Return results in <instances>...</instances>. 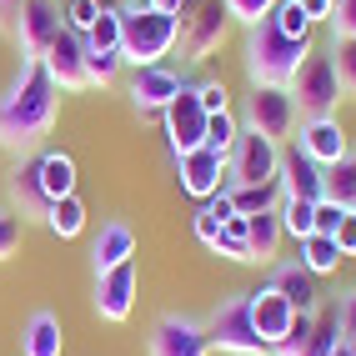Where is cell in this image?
I'll return each mask as SVG.
<instances>
[{"mask_svg": "<svg viewBox=\"0 0 356 356\" xmlns=\"http://www.w3.org/2000/svg\"><path fill=\"white\" fill-rule=\"evenodd\" d=\"M56 115H60V86L40 60H26L15 86L0 96V146L15 156L40 151V140L56 131Z\"/></svg>", "mask_w": 356, "mask_h": 356, "instance_id": "6da1fadb", "label": "cell"}, {"mask_svg": "<svg viewBox=\"0 0 356 356\" xmlns=\"http://www.w3.org/2000/svg\"><path fill=\"white\" fill-rule=\"evenodd\" d=\"M312 51H316L312 40H286L266 15L256 26H246V81L251 86H291V76Z\"/></svg>", "mask_w": 356, "mask_h": 356, "instance_id": "7a4b0ae2", "label": "cell"}, {"mask_svg": "<svg viewBox=\"0 0 356 356\" xmlns=\"http://www.w3.org/2000/svg\"><path fill=\"white\" fill-rule=\"evenodd\" d=\"M181 40V20L151 10L146 0H126L121 6V56L131 65H161Z\"/></svg>", "mask_w": 356, "mask_h": 356, "instance_id": "3957f363", "label": "cell"}, {"mask_svg": "<svg viewBox=\"0 0 356 356\" xmlns=\"http://www.w3.org/2000/svg\"><path fill=\"white\" fill-rule=\"evenodd\" d=\"M206 337H211V351H221V356H271V346L251 326V291L221 296V306L206 321Z\"/></svg>", "mask_w": 356, "mask_h": 356, "instance_id": "277c9868", "label": "cell"}, {"mask_svg": "<svg viewBox=\"0 0 356 356\" xmlns=\"http://www.w3.org/2000/svg\"><path fill=\"white\" fill-rule=\"evenodd\" d=\"M291 101H296V111L301 115H331L341 106V81H337V65H331V56H321V51H312L301 60V70L291 76Z\"/></svg>", "mask_w": 356, "mask_h": 356, "instance_id": "5b68a950", "label": "cell"}, {"mask_svg": "<svg viewBox=\"0 0 356 356\" xmlns=\"http://www.w3.org/2000/svg\"><path fill=\"white\" fill-rule=\"evenodd\" d=\"M337 346H341V312L331 301V306H316V312H296L286 341L271 356H331Z\"/></svg>", "mask_w": 356, "mask_h": 356, "instance_id": "8992f818", "label": "cell"}, {"mask_svg": "<svg viewBox=\"0 0 356 356\" xmlns=\"http://www.w3.org/2000/svg\"><path fill=\"white\" fill-rule=\"evenodd\" d=\"M241 131H256L281 146V136L296 131V101L286 86H251L246 111H241Z\"/></svg>", "mask_w": 356, "mask_h": 356, "instance_id": "52a82bcc", "label": "cell"}, {"mask_svg": "<svg viewBox=\"0 0 356 356\" xmlns=\"http://www.w3.org/2000/svg\"><path fill=\"white\" fill-rule=\"evenodd\" d=\"M281 176V146L256 131H241L236 146L226 156V191L231 186H261V181H276Z\"/></svg>", "mask_w": 356, "mask_h": 356, "instance_id": "ba28073f", "label": "cell"}, {"mask_svg": "<svg viewBox=\"0 0 356 356\" xmlns=\"http://www.w3.org/2000/svg\"><path fill=\"white\" fill-rule=\"evenodd\" d=\"M10 31H15L20 56H26V60H40L45 51H51V40L65 31V15H60L56 0H15Z\"/></svg>", "mask_w": 356, "mask_h": 356, "instance_id": "9c48e42d", "label": "cell"}, {"mask_svg": "<svg viewBox=\"0 0 356 356\" xmlns=\"http://www.w3.org/2000/svg\"><path fill=\"white\" fill-rule=\"evenodd\" d=\"M161 121H165V140H171V156H191L206 146V111L196 101V86L186 81L176 90V101L161 111Z\"/></svg>", "mask_w": 356, "mask_h": 356, "instance_id": "30bf717a", "label": "cell"}, {"mask_svg": "<svg viewBox=\"0 0 356 356\" xmlns=\"http://www.w3.org/2000/svg\"><path fill=\"white\" fill-rule=\"evenodd\" d=\"M186 15H191V20H186V31H181V40H186V60H211V56L221 51L226 31H231L226 6H221V0H201V6H191Z\"/></svg>", "mask_w": 356, "mask_h": 356, "instance_id": "8fae6325", "label": "cell"}, {"mask_svg": "<svg viewBox=\"0 0 356 356\" xmlns=\"http://www.w3.org/2000/svg\"><path fill=\"white\" fill-rule=\"evenodd\" d=\"M136 291H140L136 261H126V266H115V271H101V276H96V316H101V321H115V326L131 321Z\"/></svg>", "mask_w": 356, "mask_h": 356, "instance_id": "7c38bea8", "label": "cell"}, {"mask_svg": "<svg viewBox=\"0 0 356 356\" xmlns=\"http://www.w3.org/2000/svg\"><path fill=\"white\" fill-rule=\"evenodd\" d=\"M296 151H306L316 165H337V161H346L351 156V136H346V126L337 121V115H306L301 121V136H296Z\"/></svg>", "mask_w": 356, "mask_h": 356, "instance_id": "4fadbf2b", "label": "cell"}, {"mask_svg": "<svg viewBox=\"0 0 356 356\" xmlns=\"http://www.w3.org/2000/svg\"><path fill=\"white\" fill-rule=\"evenodd\" d=\"M151 356H211L206 321L191 316H161L151 326Z\"/></svg>", "mask_w": 356, "mask_h": 356, "instance_id": "5bb4252c", "label": "cell"}, {"mask_svg": "<svg viewBox=\"0 0 356 356\" xmlns=\"http://www.w3.org/2000/svg\"><path fill=\"white\" fill-rule=\"evenodd\" d=\"M176 181L191 201H211L216 191H226V156L206 151V146L191 156H176Z\"/></svg>", "mask_w": 356, "mask_h": 356, "instance_id": "9a60e30c", "label": "cell"}, {"mask_svg": "<svg viewBox=\"0 0 356 356\" xmlns=\"http://www.w3.org/2000/svg\"><path fill=\"white\" fill-rule=\"evenodd\" d=\"M291 321H296V306H291L286 296H281V291L271 286V281H266V286H256V291H251V326H256V337L266 341L271 351H276L281 341H286Z\"/></svg>", "mask_w": 356, "mask_h": 356, "instance_id": "2e32d148", "label": "cell"}, {"mask_svg": "<svg viewBox=\"0 0 356 356\" xmlns=\"http://www.w3.org/2000/svg\"><path fill=\"white\" fill-rule=\"evenodd\" d=\"M186 81L176 76L171 65H136V76H131V106L140 111V115H161L165 106L176 101V90H181Z\"/></svg>", "mask_w": 356, "mask_h": 356, "instance_id": "e0dca14e", "label": "cell"}, {"mask_svg": "<svg viewBox=\"0 0 356 356\" xmlns=\"http://www.w3.org/2000/svg\"><path fill=\"white\" fill-rule=\"evenodd\" d=\"M40 65L51 70V81H56L60 90H86V86H90V81H86V35L60 31V35L51 40V51L40 56Z\"/></svg>", "mask_w": 356, "mask_h": 356, "instance_id": "ac0fdd59", "label": "cell"}, {"mask_svg": "<svg viewBox=\"0 0 356 356\" xmlns=\"http://www.w3.org/2000/svg\"><path fill=\"white\" fill-rule=\"evenodd\" d=\"M281 196H296V201H326V165H316L306 151H281Z\"/></svg>", "mask_w": 356, "mask_h": 356, "instance_id": "d6986e66", "label": "cell"}, {"mask_svg": "<svg viewBox=\"0 0 356 356\" xmlns=\"http://www.w3.org/2000/svg\"><path fill=\"white\" fill-rule=\"evenodd\" d=\"M10 201H15V216L26 221V216H40L45 221V206H51V196H45V186H40V151L31 156H20L10 165Z\"/></svg>", "mask_w": 356, "mask_h": 356, "instance_id": "ffe728a7", "label": "cell"}, {"mask_svg": "<svg viewBox=\"0 0 356 356\" xmlns=\"http://www.w3.org/2000/svg\"><path fill=\"white\" fill-rule=\"evenodd\" d=\"M126 261H136V231L126 221H106L101 236H96V246H90V266L101 271H115V266H126Z\"/></svg>", "mask_w": 356, "mask_h": 356, "instance_id": "44dd1931", "label": "cell"}, {"mask_svg": "<svg viewBox=\"0 0 356 356\" xmlns=\"http://www.w3.org/2000/svg\"><path fill=\"white\" fill-rule=\"evenodd\" d=\"M271 286H276L281 296H286V301L296 306V312H316V301H321V296H316V276L301 266V256H296V261H276Z\"/></svg>", "mask_w": 356, "mask_h": 356, "instance_id": "7402d4cb", "label": "cell"}, {"mask_svg": "<svg viewBox=\"0 0 356 356\" xmlns=\"http://www.w3.org/2000/svg\"><path fill=\"white\" fill-rule=\"evenodd\" d=\"M65 351V331L56 312H31V321L20 326V356H60Z\"/></svg>", "mask_w": 356, "mask_h": 356, "instance_id": "603a6c76", "label": "cell"}, {"mask_svg": "<svg viewBox=\"0 0 356 356\" xmlns=\"http://www.w3.org/2000/svg\"><path fill=\"white\" fill-rule=\"evenodd\" d=\"M281 241H286V231H281V216L276 211H261V216H246V246H251V261L261 266H271Z\"/></svg>", "mask_w": 356, "mask_h": 356, "instance_id": "cb8c5ba5", "label": "cell"}, {"mask_svg": "<svg viewBox=\"0 0 356 356\" xmlns=\"http://www.w3.org/2000/svg\"><path fill=\"white\" fill-rule=\"evenodd\" d=\"M40 186H45L51 201L76 196V156L70 151H40Z\"/></svg>", "mask_w": 356, "mask_h": 356, "instance_id": "d4e9b609", "label": "cell"}, {"mask_svg": "<svg viewBox=\"0 0 356 356\" xmlns=\"http://www.w3.org/2000/svg\"><path fill=\"white\" fill-rule=\"evenodd\" d=\"M45 226H51V236H60V241H76V236L86 231V201L81 196H60L45 206Z\"/></svg>", "mask_w": 356, "mask_h": 356, "instance_id": "484cf974", "label": "cell"}, {"mask_svg": "<svg viewBox=\"0 0 356 356\" xmlns=\"http://www.w3.org/2000/svg\"><path fill=\"white\" fill-rule=\"evenodd\" d=\"M341 261H346V256H341V246L331 241V236H316V231H312V236L301 241V266L312 271V276H337Z\"/></svg>", "mask_w": 356, "mask_h": 356, "instance_id": "4316f807", "label": "cell"}, {"mask_svg": "<svg viewBox=\"0 0 356 356\" xmlns=\"http://www.w3.org/2000/svg\"><path fill=\"white\" fill-rule=\"evenodd\" d=\"M231 206H236V216H261V211H276V206H281V181L231 186Z\"/></svg>", "mask_w": 356, "mask_h": 356, "instance_id": "83f0119b", "label": "cell"}, {"mask_svg": "<svg viewBox=\"0 0 356 356\" xmlns=\"http://www.w3.org/2000/svg\"><path fill=\"white\" fill-rule=\"evenodd\" d=\"M276 216H281V231H286L291 241L301 246L306 236L316 231V201H296V196H281V206H276Z\"/></svg>", "mask_w": 356, "mask_h": 356, "instance_id": "f1b7e54d", "label": "cell"}, {"mask_svg": "<svg viewBox=\"0 0 356 356\" xmlns=\"http://www.w3.org/2000/svg\"><path fill=\"white\" fill-rule=\"evenodd\" d=\"M326 201H337V206L356 211V151L326 171Z\"/></svg>", "mask_w": 356, "mask_h": 356, "instance_id": "f546056e", "label": "cell"}, {"mask_svg": "<svg viewBox=\"0 0 356 356\" xmlns=\"http://www.w3.org/2000/svg\"><path fill=\"white\" fill-rule=\"evenodd\" d=\"M271 26L286 35V40H312V15L301 10V0H276V10H271Z\"/></svg>", "mask_w": 356, "mask_h": 356, "instance_id": "4dcf8cb0", "label": "cell"}, {"mask_svg": "<svg viewBox=\"0 0 356 356\" xmlns=\"http://www.w3.org/2000/svg\"><path fill=\"white\" fill-rule=\"evenodd\" d=\"M331 65H337V81H341V96L356 101V35H331Z\"/></svg>", "mask_w": 356, "mask_h": 356, "instance_id": "1f68e13d", "label": "cell"}, {"mask_svg": "<svg viewBox=\"0 0 356 356\" xmlns=\"http://www.w3.org/2000/svg\"><path fill=\"white\" fill-rule=\"evenodd\" d=\"M236 136H241V115H236V111H216V115H206V151L231 156Z\"/></svg>", "mask_w": 356, "mask_h": 356, "instance_id": "d6a6232c", "label": "cell"}, {"mask_svg": "<svg viewBox=\"0 0 356 356\" xmlns=\"http://www.w3.org/2000/svg\"><path fill=\"white\" fill-rule=\"evenodd\" d=\"M211 251H216V256H226V261H241V266H251V246H246V216L226 221Z\"/></svg>", "mask_w": 356, "mask_h": 356, "instance_id": "836d02e7", "label": "cell"}, {"mask_svg": "<svg viewBox=\"0 0 356 356\" xmlns=\"http://www.w3.org/2000/svg\"><path fill=\"white\" fill-rule=\"evenodd\" d=\"M86 51H121V10H101L86 31Z\"/></svg>", "mask_w": 356, "mask_h": 356, "instance_id": "e575fe53", "label": "cell"}, {"mask_svg": "<svg viewBox=\"0 0 356 356\" xmlns=\"http://www.w3.org/2000/svg\"><path fill=\"white\" fill-rule=\"evenodd\" d=\"M121 65H126L121 51H86V81L90 86H111L121 76Z\"/></svg>", "mask_w": 356, "mask_h": 356, "instance_id": "d590c367", "label": "cell"}, {"mask_svg": "<svg viewBox=\"0 0 356 356\" xmlns=\"http://www.w3.org/2000/svg\"><path fill=\"white\" fill-rule=\"evenodd\" d=\"M60 15H65V31H76V35H86L90 26H96V15H101V6H96V0H65V6H60Z\"/></svg>", "mask_w": 356, "mask_h": 356, "instance_id": "8d00e7d4", "label": "cell"}, {"mask_svg": "<svg viewBox=\"0 0 356 356\" xmlns=\"http://www.w3.org/2000/svg\"><path fill=\"white\" fill-rule=\"evenodd\" d=\"M20 236H26V221H20L10 206H0V261H10L20 251Z\"/></svg>", "mask_w": 356, "mask_h": 356, "instance_id": "74e56055", "label": "cell"}, {"mask_svg": "<svg viewBox=\"0 0 356 356\" xmlns=\"http://www.w3.org/2000/svg\"><path fill=\"white\" fill-rule=\"evenodd\" d=\"M231 20H241V26H256V20H266L276 10V0H221Z\"/></svg>", "mask_w": 356, "mask_h": 356, "instance_id": "f35d334b", "label": "cell"}, {"mask_svg": "<svg viewBox=\"0 0 356 356\" xmlns=\"http://www.w3.org/2000/svg\"><path fill=\"white\" fill-rule=\"evenodd\" d=\"M196 101H201V111H206V115L231 111V96H226V86H221V81H201V86H196Z\"/></svg>", "mask_w": 356, "mask_h": 356, "instance_id": "ab89813d", "label": "cell"}, {"mask_svg": "<svg viewBox=\"0 0 356 356\" xmlns=\"http://www.w3.org/2000/svg\"><path fill=\"white\" fill-rule=\"evenodd\" d=\"M326 26H331V35H356V0H337Z\"/></svg>", "mask_w": 356, "mask_h": 356, "instance_id": "60d3db41", "label": "cell"}, {"mask_svg": "<svg viewBox=\"0 0 356 356\" xmlns=\"http://www.w3.org/2000/svg\"><path fill=\"white\" fill-rule=\"evenodd\" d=\"M341 216H346V206H337V201H316V236H337Z\"/></svg>", "mask_w": 356, "mask_h": 356, "instance_id": "b9f144b4", "label": "cell"}, {"mask_svg": "<svg viewBox=\"0 0 356 356\" xmlns=\"http://www.w3.org/2000/svg\"><path fill=\"white\" fill-rule=\"evenodd\" d=\"M201 211H206V216H216L221 226H226V221H236V206H231V191H216L211 201H201Z\"/></svg>", "mask_w": 356, "mask_h": 356, "instance_id": "7bdbcfd3", "label": "cell"}, {"mask_svg": "<svg viewBox=\"0 0 356 356\" xmlns=\"http://www.w3.org/2000/svg\"><path fill=\"white\" fill-rule=\"evenodd\" d=\"M331 241L341 246V256H356V211H346V216H341V226H337Z\"/></svg>", "mask_w": 356, "mask_h": 356, "instance_id": "ee69618b", "label": "cell"}, {"mask_svg": "<svg viewBox=\"0 0 356 356\" xmlns=\"http://www.w3.org/2000/svg\"><path fill=\"white\" fill-rule=\"evenodd\" d=\"M337 312H341V341H356V291L337 301Z\"/></svg>", "mask_w": 356, "mask_h": 356, "instance_id": "f6af8a7d", "label": "cell"}, {"mask_svg": "<svg viewBox=\"0 0 356 356\" xmlns=\"http://www.w3.org/2000/svg\"><path fill=\"white\" fill-rule=\"evenodd\" d=\"M191 231H196V241H201V246H216V236H221V221H216V216H206V211H196Z\"/></svg>", "mask_w": 356, "mask_h": 356, "instance_id": "bcb514c9", "label": "cell"}, {"mask_svg": "<svg viewBox=\"0 0 356 356\" xmlns=\"http://www.w3.org/2000/svg\"><path fill=\"white\" fill-rule=\"evenodd\" d=\"M301 10L312 15V26H321V20H331V10H337V0H301Z\"/></svg>", "mask_w": 356, "mask_h": 356, "instance_id": "7dc6e473", "label": "cell"}, {"mask_svg": "<svg viewBox=\"0 0 356 356\" xmlns=\"http://www.w3.org/2000/svg\"><path fill=\"white\" fill-rule=\"evenodd\" d=\"M146 6H151V10H161V15H176V20H181L186 10L196 6V0H146Z\"/></svg>", "mask_w": 356, "mask_h": 356, "instance_id": "c3c4849f", "label": "cell"}, {"mask_svg": "<svg viewBox=\"0 0 356 356\" xmlns=\"http://www.w3.org/2000/svg\"><path fill=\"white\" fill-rule=\"evenodd\" d=\"M96 6H101V10H121V0H96Z\"/></svg>", "mask_w": 356, "mask_h": 356, "instance_id": "681fc988", "label": "cell"}, {"mask_svg": "<svg viewBox=\"0 0 356 356\" xmlns=\"http://www.w3.org/2000/svg\"><path fill=\"white\" fill-rule=\"evenodd\" d=\"M331 356H351V351H346V341H341V346H337V351H331Z\"/></svg>", "mask_w": 356, "mask_h": 356, "instance_id": "f907efd6", "label": "cell"}, {"mask_svg": "<svg viewBox=\"0 0 356 356\" xmlns=\"http://www.w3.org/2000/svg\"><path fill=\"white\" fill-rule=\"evenodd\" d=\"M346 351H351V356H356V341H346Z\"/></svg>", "mask_w": 356, "mask_h": 356, "instance_id": "816d5d0a", "label": "cell"}]
</instances>
